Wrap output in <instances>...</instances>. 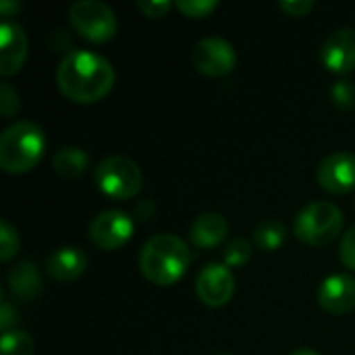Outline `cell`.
<instances>
[{
  "label": "cell",
  "instance_id": "obj_1",
  "mask_svg": "<svg viewBox=\"0 0 355 355\" xmlns=\"http://www.w3.org/2000/svg\"><path fill=\"white\" fill-rule=\"evenodd\" d=\"M114 67L89 50H71L58 64L56 81L64 98L77 104H94L114 87Z\"/></svg>",
  "mask_w": 355,
  "mask_h": 355
},
{
  "label": "cell",
  "instance_id": "obj_2",
  "mask_svg": "<svg viewBox=\"0 0 355 355\" xmlns=\"http://www.w3.org/2000/svg\"><path fill=\"white\" fill-rule=\"evenodd\" d=\"M189 262L191 254L187 243L173 233L154 235L150 241H146L139 254L141 275L158 287H168L183 279Z\"/></svg>",
  "mask_w": 355,
  "mask_h": 355
},
{
  "label": "cell",
  "instance_id": "obj_3",
  "mask_svg": "<svg viewBox=\"0 0 355 355\" xmlns=\"http://www.w3.org/2000/svg\"><path fill=\"white\" fill-rule=\"evenodd\" d=\"M46 150V135L31 121H17L0 135V168L10 175H23L37 166Z\"/></svg>",
  "mask_w": 355,
  "mask_h": 355
},
{
  "label": "cell",
  "instance_id": "obj_4",
  "mask_svg": "<svg viewBox=\"0 0 355 355\" xmlns=\"http://www.w3.org/2000/svg\"><path fill=\"white\" fill-rule=\"evenodd\" d=\"M343 229V214L333 202H312L300 210L293 233L308 245L322 248L333 243Z\"/></svg>",
  "mask_w": 355,
  "mask_h": 355
},
{
  "label": "cell",
  "instance_id": "obj_5",
  "mask_svg": "<svg viewBox=\"0 0 355 355\" xmlns=\"http://www.w3.org/2000/svg\"><path fill=\"white\" fill-rule=\"evenodd\" d=\"M96 187L110 200H129L135 198L144 187V175L137 162L127 156H108L104 158L94 173Z\"/></svg>",
  "mask_w": 355,
  "mask_h": 355
},
{
  "label": "cell",
  "instance_id": "obj_6",
  "mask_svg": "<svg viewBox=\"0 0 355 355\" xmlns=\"http://www.w3.org/2000/svg\"><path fill=\"white\" fill-rule=\"evenodd\" d=\"M69 21L73 29L89 42H108L116 33L114 10L100 0H77L69 8Z\"/></svg>",
  "mask_w": 355,
  "mask_h": 355
},
{
  "label": "cell",
  "instance_id": "obj_7",
  "mask_svg": "<svg viewBox=\"0 0 355 355\" xmlns=\"http://www.w3.org/2000/svg\"><path fill=\"white\" fill-rule=\"evenodd\" d=\"M135 223L123 210H104L89 225V239L96 248L112 252L123 248L133 237Z\"/></svg>",
  "mask_w": 355,
  "mask_h": 355
},
{
  "label": "cell",
  "instance_id": "obj_8",
  "mask_svg": "<svg viewBox=\"0 0 355 355\" xmlns=\"http://www.w3.org/2000/svg\"><path fill=\"white\" fill-rule=\"evenodd\" d=\"M193 64L208 77H223L235 69L237 52L223 37H204L193 48Z\"/></svg>",
  "mask_w": 355,
  "mask_h": 355
},
{
  "label": "cell",
  "instance_id": "obj_9",
  "mask_svg": "<svg viewBox=\"0 0 355 355\" xmlns=\"http://www.w3.org/2000/svg\"><path fill=\"white\" fill-rule=\"evenodd\" d=\"M198 300L210 308L227 306L235 293V277L233 270L225 264H208L200 270L196 281Z\"/></svg>",
  "mask_w": 355,
  "mask_h": 355
},
{
  "label": "cell",
  "instance_id": "obj_10",
  "mask_svg": "<svg viewBox=\"0 0 355 355\" xmlns=\"http://www.w3.org/2000/svg\"><path fill=\"white\" fill-rule=\"evenodd\" d=\"M320 187L329 193H347L355 189V154L352 152H333L329 154L316 173Z\"/></svg>",
  "mask_w": 355,
  "mask_h": 355
},
{
  "label": "cell",
  "instance_id": "obj_11",
  "mask_svg": "<svg viewBox=\"0 0 355 355\" xmlns=\"http://www.w3.org/2000/svg\"><path fill=\"white\" fill-rule=\"evenodd\" d=\"M320 60L333 73H352L355 69V29L343 27L333 31L320 46Z\"/></svg>",
  "mask_w": 355,
  "mask_h": 355
},
{
  "label": "cell",
  "instance_id": "obj_12",
  "mask_svg": "<svg viewBox=\"0 0 355 355\" xmlns=\"http://www.w3.org/2000/svg\"><path fill=\"white\" fill-rule=\"evenodd\" d=\"M318 304L333 316H343L355 310V279L349 275L327 277L318 287Z\"/></svg>",
  "mask_w": 355,
  "mask_h": 355
},
{
  "label": "cell",
  "instance_id": "obj_13",
  "mask_svg": "<svg viewBox=\"0 0 355 355\" xmlns=\"http://www.w3.org/2000/svg\"><path fill=\"white\" fill-rule=\"evenodd\" d=\"M27 35L21 25L4 21L0 25V75L10 77L21 71L27 60Z\"/></svg>",
  "mask_w": 355,
  "mask_h": 355
},
{
  "label": "cell",
  "instance_id": "obj_14",
  "mask_svg": "<svg viewBox=\"0 0 355 355\" xmlns=\"http://www.w3.org/2000/svg\"><path fill=\"white\" fill-rule=\"evenodd\" d=\"M87 256L79 248H58L46 258V272L58 283H71L85 272Z\"/></svg>",
  "mask_w": 355,
  "mask_h": 355
},
{
  "label": "cell",
  "instance_id": "obj_15",
  "mask_svg": "<svg viewBox=\"0 0 355 355\" xmlns=\"http://www.w3.org/2000/svg\"><path fill=\"white\" fill-rule=\"evenodd\" d=\"M229 235V223L218 212H206L200 214L189 231V239L200 250H212L220 245Z\"/></svg>",
  "mask_w": 355,
  "mask_h": 355
},
{
  "label": "cell",
  "instance_id": "obj_16",
  "mask_svg": "<svg viewBox=\"0 0 355 355\" xmlns=\"http://www.w3.org/2000/svg\"><path fill=\"white\" fill-rule=\"evenodd\" d=\"M8 289L15 297L23 302H33L42 293V277L35 264L31 262H19L8 272Z\"/></svg>",
  "mask_w": 355,
  "mask_h": 355
},
{
  "label": "cell",
  "instance_id": "obj_17",
  "mask_svg": "<svg viewBox=\"0 0 355 355\" xmlns=\"http://www.w3.org/2000/svg\"><path fill=\"white\" fill-rule=\"evenodd\" d=\"M87 164H89L87 154L77 146H64L52 156V166H54L56 175L62 179H69V181L79 179L85 173Z\"/></svg>",
  "mask_w": 355,
  "mask_h": 355
},
{
  "label": "cell",
  "instance_id": "obj_18",
  "mask_svg": "<svg viewBox=\"0 0 355 355\" xmlns=\"http://www.w3.org/2000/svg\"><path fill=\"white\" fill-rule=\"evenodd\" d=\"M287 239V229L279 220H264L254 231V243L262 252H277Z\"/></svg>",
  "mask_w": 355,
  "mask_h": 355
},
{
  "label": "cell",
  "instance_id": "obj_19",
  "mask_svg": "<svg viewBox=\"0 0 355 355\" xmlns=\"http://www.w3.org/2000/svg\"><path fill=\"white\" fill-rule=\"evenodd\" d=\"M35 354V343L33 339L19 329H10L2 333L0 341V355H33Z\"/></svg>",
  "mask_w": 355,
  "mask_h": 355
},
{
  "label": "cell",
  "instance_id": "obj_20",
  "mask_svg": "<svg viewBox=\"0 0 355 355\" xmlns=\"http://www.w3.org/2000/svg\"><path fill=\"white\" fill-rule=\"evenodd\" d=\"M19 233L8 220H0V260L8 262L17 256L19 252Z\"/></svg>",
  "mask_w": 355,
  "mask_h": 355
},
{
  "label": "cell",
  "instance_id": "obj_21",
  "mask_svg": "<svg viewBox=\"0 0 355 355\" xmlns=\"http://www.w3.org/2000/svg\"><path fill=\"white\" fill-rule=\"evenodd\" d=\"M252 258V245L245 239H233L225 250V266L229 268H241Z\"/></svg>",
  "mask_w": 355,
  "mask_h": 355
},
{
  "label": "cell",
  "instance_id": "obj_22",
  "mask_svg": "<svg viewBox=\"0 0 355 355\" xmlns=\"http://www.w3.org/2000/svg\"><path fill=\"white\" fill-rule=\"evenodd\" d=\"M329 94H331L333 104L341 110H349L355 106V83L352 81L339 79L337 83H333Z\"/></svg>",
  "mask_w": 355,
  "mask_h": 355
},
{
  "label": "cell",
  "instance_id": "obj_23",
  "mask_svg": "<svg viewBox=\"0 0 355 355\" xmlns=\"http://www.w3.org/2000/svg\"><path fill=\"white\" fill-rule=\"evenodd\" d=\"M175 6L189 19H204L218 8L216 0H177Z\"/></svg>",
  "mask_w": 355,
  "mask_h": 355
},
{
  "label": "cell",
  "instance_id": "obj_24",
  "mask_svg": "<svg viewBox=\"0 0 355 355\" xmlns=\"http://www.w3.org/2000/svg\"><path fill=\"white\" fill-rule=\"evenodd\" d=\"M21 102H19V94L10 83H2L0 85V114L2 119H10L19 112Z\"/></svg>",
  "mask_w": 355,
  "mask_h": 355
},
{
  "label": "cell",
  "instance_id": "obj_25",
  "mask_svg": "<svg viewBox=\"0 0 355 355\" xmlns=\"http://www.w3.org/2000/svg\"><path fill=\"white\" fill-rule=\"evenodd\" d=\"M137 6L150 19H160V17H164L171 10V2L168 0H139Z\"/></svg>",
  "mask_w": 355,
  "mask_h": 355
},
{
  "label": "cell",
  "instance_id": "obj_26",
  "mask_svg": "<svg viewBox=\"0 0 355 355\" xmlns=\"http://www.w3.org/2000/svg\"><path fill=\"white\" fill-rule=\"evenodd\" d=\"M341 260L347 268L355 270V227H352L341 241Z\"/></svg>",
  "mask_w": 355,
  "mask_h": 355
},
{
  "label": "cell",
  "instance_id": "obj_27",
  "mask_svg": "<svg viewBox=\"0 0 355 355\" xmlns=\"http://www.w3.org/2000/svg\"><path fill=\"white\" fill-rule=\"evenodd\" d=\"M279 6L289 17H304V15H308L314 8V2L312 0H281Z\"/></svg>",
  "mask_w": 355,
  "mask_h": 355
},
{
  "label": "cell",
  "instance_id": "obj_28",
  "mask_svg": "<svg viewBox=\"0 0 355 355\" xmlns=\"http://www.w3.org/2000/svg\"><path fill=\"white\" fill-rule=\"evenodd\" d=\"M12 322H17V310L8 302H4L2 308H0V327H2V333L10 331Z\"/></svg>",
  "mask_w": 355,
  "mask_h": 355
},
{
  "label": "cell",
  "instance_id": "obj_29",
  "mask_svg": "<svg viewBox=\"0 0 355 355\" xmlns=\"http://www.w3.org/2000/svg\"><path fill=\"white\" fill-rule=\"evenodd\" d=\"M19 8H21L19 2H10V0H2V2H0V12H2V17H10V15L17 12Z\"/></svg>",
  "mask_w": 355,
  "mask_h": 355
},
{
  "label": "cell",
  "instance_id": "obj_30",
  "mask_svg": "<svg viewBox=\"0 0 355 355\" xmlns=\"http://www.w3.org/2000/svg\"><path fill=\"white\" fill-rule=\"evenodd\" d=\"M291 355H318L314 349H310V347H302V349H295Z\"/></svg>",
  "mask_w": 355,
  "mask_h": 355
}]
</instances>
